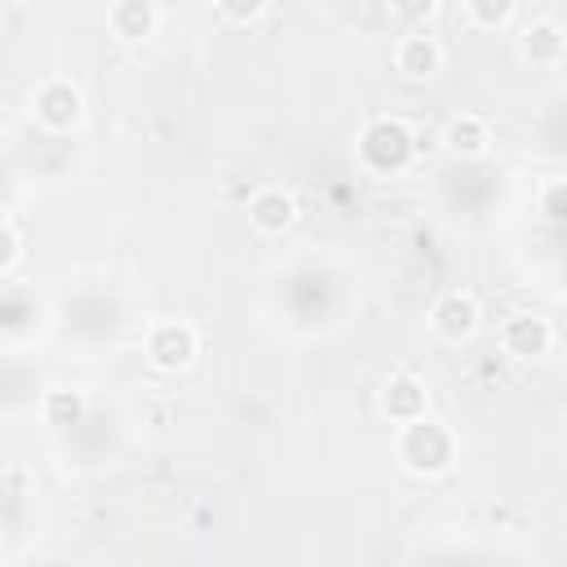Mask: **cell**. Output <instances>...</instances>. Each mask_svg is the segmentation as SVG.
I'll return each mask as SVG.
<instances>
[{"instance_id": "6da1fadb", "label": "cell", "mask_w": 567, "mask_h": 567, "mask_svg": "<svg viewBox=\"0 0 567 567\" xmlns=\"http://www.w3.org/2000/svg\"><path fill=\"white\" fill-rule=\"evenodd\" d=\"M399 456L412 474H443L452 465V434L430 421V416H416L403 425V439H399Z\"/></svg>"}, {"instance_id": "7a4b0ae2", "label": "cell", "mask_w": 567, "mask_h": 567, "mask_svg": "<svg viewBox=\"0 0 567 567\" xmlns=\"http://www.w3.org/2000/svg\"><path fill=\"white\" fill-rule=\"evenodd\" d=\"M359 155L377 168V173H390V168H403L408 155H412V133L403 120H372L359 137Z\"/></svg>"}, {"instance_id": "3957f363", "label": "cell", "mask_w": 567, "mask_h": 567, "mask_svg": "<svg viewBox=\"0 0 567 567\" xmlns=\"http://www.w3.org/2000/svg\"><path fill=\"white\" fill-rule=\"evenodd\" d=\"M146 350H151V363H155V368L177 372V368H186V363L195 359V332H190L186 323H159V328L151 332Z\"/></svg>"}, {"instance_id": "277c9868", "label": "cell", "mask_w": 567, "mask_h": 567, "mask_svg": "<svg viewBox=\"0 0 567 567\" xmlns=\"http://www.w3.org/2000/svg\"><path fill=\"white\" fill-rule=\"evenodd\" d=\"M35 120H40L44 128H71V124L80 120V93H75L71 84H62V80L44 84V89L35 93Z\"/></svg>"}, {"instance_id": "5b68a950", "label": "cell", "mask_w": 567, "mask_h": 567, "mask_svg": "<svg viewBox=\"0 0 567 567\" xmlns=\"http://www.w3.org/2000/svg\"><path fill=\"white\" fill-rule=\"evenodd\" d=\"M549 323L540 319V315H514L509 323H505V332H501V341H505V350L509 354H518V359H536V354H545L549 350Z\"/></svg>"}, {"instance_id": "8992f818", "label": "cell", "mask_w": 567, "mask_h": 567, "mask_svg": "<svg viewBox=\"0 0 567 567\" xmlns=\"http://www.w3.org/2000/svg\"><path fill=\"white\" fill-rule=\"evenodd\" d=\"M474 323H478V306H474L470 292H447V297L434 306V328H439V337H447V341L470 337Z\"/></svg>"}, {"instance_id": "52a82bcc", "label": "cell", "mask_w": 567, "mask_h": 567, "mask_svg": "<svg viewBox=\"0 0 567 567\" xmlns=\"http://www.w3.org/2000/svg\"><path fill=\"white\" fill-rule=\"evenodd\" d=\"M381 408L394 416V421H416V416H425V385L421 381H412V377H394L390 385H385V394H381Z\"/></svg>"}, {"instance_id": "ba28073f", "label": "cell", "mask_w": 567, "mask_h": 567, "mask_svg": "<svg viewBox=\"0 0 567 567\" xmlns=\"http://www.w3.org/2000/svg\"><path fill=\"white\" fill-rule=\"evenodd\" d=\"M248 217H252L257 230H270V235H275V230H284V226H292L297 204H292V195H284V190H261V195H252Z\"/></svg>"}, {"instance_id": "9c48e42d", "label": "cell", "mask_w": 567, "mask_h": 567, "mask_svg": "<svg viewBox=\"0 0 567 567\" xmlns=\"http://www.w3.org/2000/svg\"><path fill=\"white\" fill-rule=\"evenodd\" d=\"M394 62H399V71H403V75L425 80V75H434V71H439V44H434L430 35H408V40L399 44Z\"/></svg>"}, {"instance_id": "30bf717a", "label": "cell", "mask_w": 567, "mask_h": 567, "mask_svg": "<svg viewBox=\"0 0 567 567\" xmlns=\"http://www.w3.org/2000/svg\"><path fill=\"white\" fill-rule=\"evenodd\" d=\"M443 142H447V151L452 155H465V159H474V155H483L487 151V124L478 120V115H461V120H452L447 124V133H443Z\"/></svg>"}, {"instance_id": "8fae6325", "label": "cell", "mask_w": 567, "mask_h": 567, "mask_svg": "<svg viewBox=\"0 0 567 567\" xmlns=\"http://www.w3.org/2000/svg\"><path fill=\"white\" fill-rule=\"evenodd\" d=\"M111 27H115V35H124V40H142V35L155 27L151 0H115V4H111Z\"/></svg>"}, {"instance_id": "7c38bea8", "label": "cell", "mask_w": 567, "mask_h": 567, "mask_svg": "<svg viewBox=\"0 0 567 567\" xmlns=\"http://www.w3.org/2000/svg\"><path fill=\"white\" fill-rule=\"evenodd\" d=\"M523 53L532 58V62H558L563 58V31H558V22H532L527 31H523Z\"/></svg>"}, {"instance_id": "4fadbf2b", "label": "cell", "mask_w": 567, "mask_h": 567, "mask_svg": "<svg viewBox=\"0 0 567 567\" xmlns=\"http://www.w3.org/2000/svg\"><path fill=\"white\" fill-rule=\"evenodd\" d=\"M80 412H84V399H80L75 390H53V394L44 399V416H49L53 425H71V421H80Z\"/></svg>"}, {"instance_id": "5bb4252c", "label": "cell", "mask_w": 567, "mask_h": 567, "mask_svg": "<svg viewBox=\"0 0 567 567\" xmlns=\"http://www.w3.org/2000/svg\"><path fill=\"white\" fill-rule=\"evenodd\" d=\"M470 13L478 27H501L514 13V0H470Z\"/></svg>"}, {"instance_id": "9a60e30c", "label": "cell", "mask_w": 567, "mask_h": 567, "mask_svg": "<svg viewBox=\"0 0 567 567\" xmlns=\"http://www.w3.org/2000/svg\"><path fill=\"white\" fill-rule=\"evenodd\" d=\"M540 208H545V217H549V221H567V182H554V186L545 190Z\"/></svg>"}, {"instance_id": "2e32d148", "label": "cell", "mask_w": 567, "mask_h": 567, "mask_svg": "<svg viewBox=\"0 0 567 567\" xmlns=\"http://www.w3.org/2000/svg\"><path fill=\"white\" fill-rule=\"evenodd\" d=\"M217 9L226 18H235V22H248V18H257L266 9V0H217Z\"/></svg>"}, {"instance_id": "e0dca14e", "label": "cell", "mask_w": 567, "mask_h": 567, "mask_svg": "<svg viewBox=\"0 0 567 567\" xmlns=\"http://www.w3.org/2000/svg\"><path fill=\"white\" fill-rule=\"evenodd\" d=\"M18 257H22L18 226H13V221H4V257H0V266H4V270H13V266H18Z\"/></svg>"}, {"instance_id": "ac0fdd59", "label": "cell", "mask_w": 567, "mask_h": 567, "mask_svg": "<svg viewBox=\"0 0 567 567\" xmlns=\"http://www.w3.org/2000/svg\"><path fill=\"white\" fill-rule=\"evenodd\" d=\"M390 9H394L399 18H408V22H416V18H425V13L434 9V0H390Z\"/></svg>"}]
</instances>
